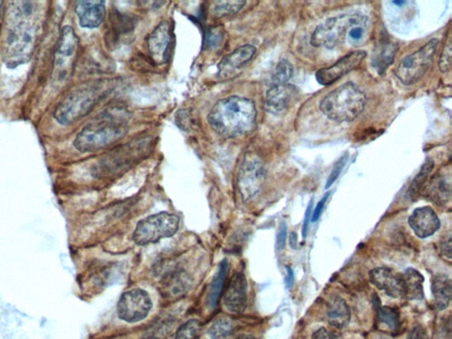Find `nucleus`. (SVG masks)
I'll return each instance as SVG.
<instances>
[{"instance_id": "22", "label": "nucleus", "mask_w": 452, "mask_h": 339, "mask_svg": "<svg viewBox=\"0 0 452 339\" xmlns=\"http://www.w3.org/2000/svg\"><path fill=\"white\" fill-rule=\"evenodd\" d=\"M451 280L444 274L433 277L431 291L434 297V306L437 310L446 309L451 300Z\"/></svg>"}, {"instance_id": "25", "label": "nucleus", "mask_w": 452, "mask_h": 339, "mask_svg": "<svg viewBox=\"0 0 452 339\" xmlns=\"http://www.w3.org/2000/svg\"><path fill=\"white\" fill-rule=\"evenodd\" d=\"M227 271H228V262L226 260L221 262L219 271L213 278L210 284V291H208V303L210 306H216L219 302L221 293L226 282Z\"/></svg>"}, {"instance_id": "12", "label": "nucleus", "mask_w": 452, "mask_h": 339, "mask_svg": "<svg viewBox=\"0 0 452 339\" xmlns=\"http://www.w3.org/2000/svg\"><path fill=\"white\" fill-rule=\"evenodd\" d=\"M152 309V302L149 293L139 288L123 293L117 305L118 318L129 324L143 321Z\"/></svg>"}, {"instance_id": "13", "label": "nucleus", "mask_w": 452, "mask_h": 339, "mask_svg": "<svg viewBox=\"0 0 452 339\" xmlns=\"http://www.w3.org/2000/svg\"><path fill=\"white\" fill-rule=\"evenodd\" d=\"M173 46L172 22L163 21L147 38V49L150 59L156 65L168 63Z\"/></svg>"}, {"instance_id": "39", "label": "nucleus", "mask_w": 452, "mask_h": 339, "mask_svg": "<svg viewBox=\"0 0 452 339\" xmlns=\"http://www.w3.org/2000/svg\"><path fill=\"white\" fill-rule=\"evenodd\" d=\"M365 26H355L352 27L350 30L348 31L349 39L351 40L352 43H359L365 37Z\"/></svg>"}, {"instance_id": "1", "label": "nucleus", "mask_w": 452, "mask_h": 339, "mask_svg": "<svg viewBox=\"0 0 452 339\" xmlns=\"http://www.w3.org/2000/svg\"><path fill=\"white\" fill-rule=\"evenodd\" d=\"M35 8L32 2L12 3L4 42V59L8 66L27 63L34 52L37 40Z\"/></svg>"}, {"instance_id": "15", "label": "nucleus", "mask_w": 452, "mask_h": 339, "mask_svg": "<svg viewBox=\"0 0 452 339\" xmlns=\"http://www.w3.org/2000/svg\"><path fill=\"white\" fill-rule=\"evenodd\" d=\"M224 303L230 312H244L248 303V281L244 274L237 273L230 278L224 293Z\"/></svg>"}, {"instance_id": "27", "label": "nucleus", "mask_w": 452, "mask_h": 339, "mask_svg": "<svg viewBox=\"0 0 452 339\" xmlns=\"http://www.w3.org/2000/svg\"><path fill=\"white\" fill-rule=\"evenodd\" d=\"M246 5L242 0H233V1H214L210 5L211 15L216 18H224L227 16L238 14Z\"/></svg>"}, {"instance_id": "9", "label": "nucleus", "mask_w": 452, "mask_h": 339, "mask_svg": "<svg viewBox=\"0 0 452 339\" xmlns=\"http://www.w3.org/2000/svg\"><path fill=\"white\" fill-rule=\"evenodd\" d=\"M438 44L435 38L411 55L404 57L395 69L397 78L405 85L418 82L431 68Z\"/></svg>"}, {"instance_id": "10", "label": "nucleus", "mask_w": 452, "mask_h": 339, "mask_svg": "<svg viewBox=\"0 0 452 339\" xmlns=\"http://www.w3.org/2000/svg\"><path fill=\"white\" fill-rule=\"evenodd\" d=\"M78 46L79 39L73 28L64 27L53 57V76L57 81H65L71 75Z\"/></svg>"}, {"instance_id": "41", "label": "nucleus", "mask_w": 452, "mask_h": 339, "mask_svg": "<svg viewBox=\"0 0 452 339\" xmlns=\"http://www.w3.org/2000/svg\"><path fill=\"white\" fill-rule=\"evenodd\" d=\"M406 339H428V332L422 325H416Z\"/></svg>"}, {"instance_id": "19", "label": "nucleus", "mask_w": 452, "mask_h": 339, "mask_svg": "<svg viewBox=\"0 0 452 339\" xmlns=\"http://www.w3.org/2000/svg\"><path fill=\"white\" fill-rule=\"evenodd\" d=\"M75 11L80 26L89 30L100 27L107 15L105 1H78Z\"/></svg>"}, {"instance_id": "38", "label": "nucleus", "mask_w": 452, "mask_h": 339, "mask_svg": "<svg viewBox=\"0 0 452 339\" xmlns=\"http://www.w3.org/2000/svg\"><path fill=\"white\" fill-rule=\"evenodd\" d=\"M223 41V34L219 30H210L207 35V44L208 46L217 47Z\"/></svg>"}, {"instance_id": "29", "label": "nucleus", "mask_w": 452, "mask_h": 339, "mask_svg": "<svg viewBox=\"0 0 452 339\" xmlns=\"http://www.w3.org/2000/svg\"><path fill=\"white\" fill-rule=\"evenodd\" d=\"M433 169H434V162H433V160L431 158L426 160L424 165L421 168V171L419 172V174L416 175L411 185H410L408 192H407L409 198L415 199L418 196V194L422 190L423 185L427 181L429 175L431 174Z\"/></svg>"}, {"instance_id": "21", "label": "nucleus", "mask_w": 452, "mask_h": 339, "mask_svg": "<svg viewBox=\"0 0 452 339\" xmlns=\"http://www.w3.org/2000/svg\"><path fill=\"white\" fill-rule=\"evenodd\" d=\"M134 30V22L131 16L123 12L115 11L110 19V31H109V43L117 46L129 39Z\"/></svg>"}, {"instance_id": "6", "label": "nucleus", "mask_w": 452, "mask_h": 339, "mask_svg": "<svg viewBox=\"0 0 452 339\" xmlns=\"http://www.w3.org/2000/svg\"><path fill=\"white\" fill-rule=\"evenodd\" d=\"M367 24L368 19L359 15H342L329 18L316 28L310 43L314 47L333 49L342 43L352 27H366Z\"/></svg>"}, {"instance_id": "36", "label": "nucleus", "mask_w": 452, "mask_h": 339, "mask_svg": "<svg viewBox=\"0 0 452 339\" xmlns=\"http://www.w3.org/2000/svg\"><path fill=\"white\" fill-rule=\"evenodd\" d=\"M192 116L190 110L184 109L179 111L175 117V122L177 124L179 129L188 131L191 129Z\"/></svg>"}, {"instance_id": "14", "label": "nucleus", "mask_w": 452, "mask_h": 339, "mask_svg": "<svg viewBox=\"0 0 452 339\" xmlns=\"http://www.w3.org/2000/svg\"><path fill=\"white\" fill-rule=\"evenodd\" d=\"M367 57L364 51H355L343 57L334 65L320 69L316 73V81L323 86H329L338 81L342 76L354 70L361 65Z\"/></svg>"}, {"instance_id": "28", "label": "nucleus", "mask_w": 452, "mask_h": 339, "mask_svg": "<svg viewBox=\"0 0 452 339\" xmlns=\"http://www.w3.org/2000/svg\"><path fill=\"white\" fill-rule=\"evenodd\" d=\"M396 53L397 47L395 44L389 43V42H388V44H381L374 57V67H376L378 72L384 71L393 62Z\"/></svg>"}, {"instance_id": "32", "label": "nucleus", "mask_w": 452, "mask_h": 339, "mask_svg": "<svg viewBox=\"0 0 452 339\" xmlns=\"http://www.w3.org/2000/svg\"><path fill=\"white\" fill-rule=\"evenodd\" d=\"M378 319L381 322L388 325L391 329H397L400 325L399 313L395 309L390 306H377Z\"/></svg>"}, {"instance_id": "44", "label": "nucleus", "mask_w": 452, "mask_h": 339, "mask_svg": "<svg viewBox=\"0 0 452 339\" xmlns=\"http://www.w3.org/2000/svg\"><path fill=\"white\" fill-rule=\"evenodd\" d=\"M312 209H313V200L311 201L309 207H307L306 214H305V219H304L303 228H302V238L304 239L307 238V231H309V223L311 221V219H312Z\"/></svg>"}, {"instance_id": "23", "label": "nucleus", "mask_w": 452, "mask_h": 339, "mask_svg": "<svg viewBox=\"0 0 452 339\" xmlns=\"http://www.w3.org/2000/svg\"><path fill=\"white\" fill-rule=\"evenodd\" d=\"M327 315L330 325L336 329H343L350 322V309L341 297H334L329 300Z\"/></svg>"}, {"instance_id": "20", "label": "nucleus", "mask_w": 452, "mask_h": 339, "mask_svg": "<svg viewBox=\"0 0 452 339\" xmlns=\"http://www.w3.org/2000/svg\"><path fill=\"white\" fill-rule=\"evenodd\" d=\"M256 53V48L252 44L239 46L221 60L219 65L221 77H229L233 73L244 66L253 59Z\"/></svg>"}, {"instance_id": "24", "label": "nucleus", "mask_w": 452, "mask_h": 339, "mask_svg": "<svg viewBox=\"0 0 452 339\" xmlns=\"http://www.w3.org/2000/svg\"><path fill=\"white\" fill-rule=\"evenodd\" d=\"M404 282V298L408 300H422L424 298L423 283L424 277L415 268H409L402 275Z\"/></svg>"}, {"instance_id": "26", "label": "nucleus", "mask_w": 452, "mask_h": 339, "mask_svg": "<svg viewBox=\"0 0 452 339\" xmlns=\"http://www.w3.org/2000/svg\"><path fill=\"white\" fill-rule=\"evenodd\" d=\"M429 194L433 201L437 203H446L451 200V188L450 178H444V176H439L431 181L429 185Z\"/></svg>"}, {"instance_id": "2", "label": "nucleus", "mask_w": 452, "mask_h": 339, "mask_svg": "<svg viewBox=\"0 0 452 339\" xmlns=\"http://www.w3.org/2000/svg\"><path fill=\"white\" fill-rule=\"evenodd\" d=\"M130 120L131 113L126 108L105 109L77 134L73 146L82 153L107 149L127 136Z\"/></svg>"}, {"instance_id": "37", "label": "nucleus", "mask_w": 452, "mask_h": 339, "mask_svg": "<svg viewBox=\"0 0 452 339\" xmlns=\"http://www.w3.org/2000/svg\"><path fill=\"white\" fill-rule=\"evenodd\" d=\"M346 160H347V156H342L341 160H339V161L334 165V167H333L332 174H330L328 181H327V185L325 187L327 190H328L330 185L334 183V182L336 181V178H338L339 175H341L342 170L344 169L346 164Z\"/></svg>"}, {"instance_id": "11", "label": "nucleus", "mask_w": 452, "mask_h": 339, "mask_svg": "<svg viewBox=\"0 0 452 339\" xmlns=\"http://www.w3.org/2000/svg\"><path fill=\"white\" fill-rule=\"evenodd\" d=\"M265 167L257 156H246L240 166L237 185L243 200L257 196L265 181Z\"/></svg>"}, {"instance_id": "46", "label": "nucleus", "mask_w": 452, "mask_h": 339, "mask_svg": "<svg viewBox=\"0 0 452 339\" xmlns=\"http://www.w3.org/2000/svg\"><path fill=\"white\" fill-rule=\"evenodd\" d=\"M289 244L291 249L296 250L298 248V235L295 232H291L289 237Z\"/></svg>"}, {"instance_id": "5", "label": "nucleus", "mask_w": 452, "mask_h": 339, "mask_svg": "<svg viewBox=\"0 0 452 339\" xmlns=\"http://www.w3.org/2000/svg\"><path fill=\"white\" fill-rule=\"evenodd\" d=\"M366 102V95L354 83L347 82L327 95L320 109L329 120L351 122L363 111Z\"/></svg>"}, {"instance_id": "50", "label": "nucleus", "mask_w": 452, "mask_h": 339, "mask_svg": "<svg viewBox=\"0 0 452 339\" xmlns=\"http://www.w3.org/2000/svg\"><path fill=\"white\" fill-rule=\"evenodd\" d=\"M1 5H2V3L0 2V8H1Z\"/></svg>"}, {"instance_id": "49", "label": "nucleus", "mask_w": 452, "mask_h": 339, "mask_svg": "<svg viewBox=\"0 0 452 339\" xmlns=\"http://www.w3.org/2000/svg\"><path fill=\"white\" fill-rule=\"evenodd\" d=\"M393 4H395V5H403V4H405V2H404V1H394V2H393Z\"/></svg>"}, {"instance_id": "17", "label": "nucleus", "mask_w": 452, "mask_h": 339, "mask_svg": "<svg viewBox=\"0 0 452 339\" xmlns=\"http://www.w3.org/2000/svg\"><path fill=\"white\" fill-rule=\"evenodd\" d=\"M408 223L419 238L431 237L440 228L441 223L437 213L431 207H421L409 217Z\"/></svg>"}, {"instance_id": "35", "label": "nucleus", "mask_w": 452, "mask_h": 339, "mask_svg": "<svg viewBox=\"0 0 452 339\" xmlns=\"http://www.w3.org/2000/svg\"><path fill=\"white\" fill-rule=\"evenodd\" d=\"M451 37L449 36L446 44H445L444 51L441 54L440 63H439V68L442 73H447L451 68Z\"/></svg>"}, {"instance_id": "16", "label": "nucleus", "mask_w": 452, "mask_h": 339, "mask_svg": "<svg viewBox=\"0 0 452 339\" xmlns=\"http://www.w3.org/2000/svg\"><path fill=\"white\" fill-rule=\"evenodd\" d=\"M371 283L378 289L386 292L391 298H404V282L402 275L389 268H377L370 273Z\"/></svg>"}, {"instance_id": "42", "label": "nucleus", "mask_w": 452, "mask_h": 339, "mask_svg": "<svg viewBox=\"0 0 452 339\" xmlns=\"http://www.w3.org/2000/svg\"><path fill=\"white\" fill-rule=\"evenodd\" d=\"M311 339H341L325 328H320L313 334Z\"/></svg>"}, {"instance_id": "7", "label": "nucleus", "mask_w": 452, "mask_h": 339, "mask_svg": "<svg viewBox=\"0 0 452 339\" xmlns=\"http://www.w3.org/2000/svg\"><path fill=\"white\" fill-rule=\"evenodd\" d=\"M150 149V140L137 139L118 147L99 162L95 171L99 175L116 174L136 165Z\"/></svg>"}, {"instance_id": "4", "label": "nucleus", "mask_w": 452, "mask_h": 339, "mask_svg": "<svg viewBox=\"0 0 452 339\" xmlns=\"http://www.w3.org/2000/svg\"><path fill=\"white\" fill-rule=\"evenodd\" d=\"M114 88V83L109 80H98L77 86L57 105L54 118L62 126H70L91 113Z\"/></svg>"}, {"instance_id": "45", "label": "nucleus", "mask_w": 452, "mask_h": 339, "mask_svg": "<svg viewBox=\"0 0 452 339\" xmlns=\"http://www.w3.org/2000/svg\"><path fill=\"white\" fill-rule=\"evenodd\" d=\"M451 237L449 236L444 241L441 243L442 254L448 259L451 258Z\"/></svg>"}, {"instance_id": "18", "label": "nucleus", "mask_w": 452, "mask_h": 339, "mask_svg": "<svg viewBox=\"0 0 452 339\" xmlns=\"http://www.w3.org/2000/svg\"><path fill=\"white\" fill-rule=\"evenodd\" d=\"M296 94L297 89L287 83L272 85L266 94V109L273 114L284 113L293 103Z\"/></svg>"}, {"instance_id": "34", "label": "nucleus", "mask_w": 452, "mask_h": 339, "mask_svg": "<svg viewBox=\"0 0 452 339\" xmlns=\"http://www.w3.org/2000/svg\"><path fill=\"white\" fill-rule=\"evenodd\" d=\"M200 329L201 324L197 320H189L178 329L175 339H197Z\"/></svg>"}, {"instance_id": "3", "label": "nucleus", "mask_w": 452, "mask_h": 339, "mask_svg": "<svg viewBox=\"0 0 452 339\" xmlns=\"http://www.w3.org/2000/svg\"><path fill=\"white\" fill-rule=\"evenodd\" d=\"M207 118L215 133L224 138H239L255 129L257 111L251 99L230 95L217 101Z\"/></svg>"}, {"instance_id": "33", "label": "nucleus", "mask_w": 452, "mask_h": 339, "mask_svg": "<svg viewBox=\"0 0 452 339\" xmlns=\"http://www.w3.org/2000/svg\"><path fill=\"white\" fill-rule=\"evenodd\" d=\"M293 66L287 60H281L275 66L273 75H272V81L273 85L285 84L289 80L293 77Z\"/></svg>"}, {"instance_id": "30", "label": "nucleus", "mask_w": 452, "mask_h": 339, "mask_svg": "<svg viewBox=\"0 0 452 339\" xmlns=\"http://www.w3.org/2000/svg\"><path fill=\"white\" fill-rule=\"evenodd\" d=\"M190 281L187 274L184 273H175L165 278V289L172 295L183 293L190 286Z\"/></svg>"}, {"instance_id": "47", "label": "nucleus", "mask_w": 452, "mask_h": 339, "mask_svg": "<svg viewBox=\"0 0 452 339\" xmlns=\"http://www.w3.org/2000/svg\"><path fill=\"white\" fill-rule=\"evenodd\" d=\"M294 282V274L291 268H287V286L288 288L293 286Z\"/></svg>"}, {"instance_id": "8", "label": "nucleus", "mask_w": 452, "mask_h": 339, "mask_svg": "<svg viewBox=\"0 0 452 339\" xmlns=\"http://www.w3.org/2000/svg\"><path fill=\"white\" fill-rule=\"evenodd\" d=\"M179 227V219L174 214L160 212L146 217L137 223L133 235L138 246L159 242L160 239L175 235Z\"/></svg>"}, {"instance_id": "43", "label": "nucleus", "mask_w": 452, "mask_h": 339, "mask_svg": "<svg viewBox=\"0 0 452 339\" xmlns=\"http://www.w3.org/2000/svg\"><path fill=\"white\" fill-rule=\"evenodd\" d=\"M329 196V193H327L325 196L323 197V199L320 200L317 204V206L316 208V210H314V212L312 214V221L313 222H316L317 220L320 219V215H322L323 209H325V203L327 200H328V198Z\"/></svg>"}, {"instance_id": "40", "label": "nucleus", "mask_w": 452, "mask_h": 339, "mask_svg": "<svg viewBox=\"0 0 452 339\" xmlns=\"http://www.w3.org/2000/svg\"><path fill=\"white\" fill-rule=\"evenodd\" d=\"M287 226L284 222L281 223L280 228L278 230L277 236V246L280 250H283L285 247V242H287Z\"/></svg>"}, {"instance_id": "31", "label": "nucleus", "mask_w": 452, "mask_h": 339, "mask_svg": "<svg viewBox=\"0 0 452 339\" xmlns=\"http://www.w3.org/2000/svg\"><path fill=\"white\" fill-rule=\"evenodd\" d=\"M233 331V322L228 318H220L214 322L210 329L208 335L211 339H224L232 334Z\"/></svg>"}, {"instance_id": "48", "label": "nucleus", "mask_w": 452, "mask_h": 339, "mask_svg": "<svg viewBox=\"0 0 452 339\" xmlns=\"http://www.w3.org/2000/svg\"><path fill=\"white\" fill-rule=\"evenodd\" d=\"M237 339H255V338L250 337V336H240V337Z\"/></svg>"}]
</instances>
